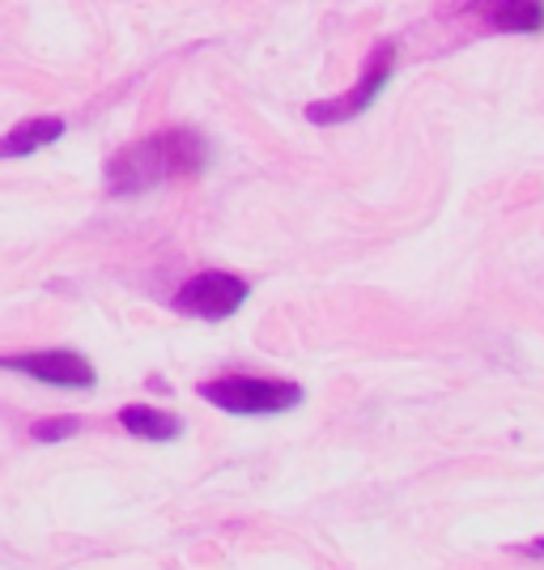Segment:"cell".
I'll list each match as a JSON object with an SVG mask.
<instances>
[{
  "label": "cell",
  "instance_id": "1",
  "mask_svg": "<svg viewBox=\"0 0 544 570\" xmlns=\"http://www.w3.org/2000/svg\"><path fill=\"white\" fill-rule=\"evenodd\" d=\"M209 149L200 141V132L191 128H166L154 137L123 145L119 154H111L107 163V188L116 196H137V191L162 188L175 179H191L205 167Z\"/></svg>",
  "mask_w": 544,
  "mask_h": 570
},
{
  "label": "cell",
  "instance_id": "2",
  "mask_svg": "<svg viewBox=\"0 0 544 570\" xmlns=\"http://www.w3.org/2000/svg\"><path fill=\"white\" fill-rule=\"evenodd\" d=\"M200 396L226 413L243 417H264V413H285L303 404V387L294 380H251V375H221V380L200 383Z\"/></svg>",
  "mask_w": 544,
  "mask_h": 570
},
{
  "label": "cell",
  "instance_id": "3",
  "mask_svg": "<svg viewBox=\"0 0 544 570\" xmlns=\"http://www.w3.org/2000/svg\"><path fill=\"white\" fill-rule=\"evenodd\" d=\"M392 65H396V48H392V43H379V48L366 56V65H362V77H357L354 90L340 98H328V102H310L307 119L310 124H319V128H332V124H349V119L366 116V107H370L375 95L387 86Z\"/></svg>",
  "mask_w": 544,
  "mask_h": 570
},
{
  "label": "cell",
  "instance_id": "4",
  "mask_svg": "<svg viewBox=\"0 0 544 570\" xmlns=\"http://www.w3.org/2000/svg\"><path fill=\"white\" fill-rule=\"evenodd\" d=\"M247 303V282L235 273H196L191 282L179 285L175 294V311L191 315V320H230L238 307Z\"/></svg>",
  "mask_w": 544,
  "mask_h": 570
},
{
  "label": "cell",
  "instance_id": "5",
  "mask_svg": "<svg viewBox=\"0 0 544 570\" xmlns=\"http://www.w3.org/2000/svg\"><path fill=\"white\" fill-rule=\"evenodd\" d=\"M0 371H18L26 380H39L51 383V387H95V366L86 362L81 354L72 350H39V354H13V357H0Z\"/></svg>",
  "mask_w": 544,
  "mask_h": 570
},
{
  "label": "cell",
  "instance_id": "6",
  "mask_svg": "<svg viewBox=\"0 0 544 570\" xmlns=\"http://www.w3.org/2000/svg\"><path fill=\"white\" fill-rule=\"evenodd\" d=\"M60 137H65V119L60 116L22 119L18 128H9V132L0 137V163H9V158H26V154H34V149H43V145L60 141Z\"/></svg>",
  "mask_w": 544,
  "mask_h": 570
},
{
  "label": "cell",
  "instance_id": "7",
  "mask_svg": "<svg viewBox=\"0 0 544 570\" xmlns=\"http://www.w3.org/2000/svg\"><path fill=\"white\" fill-rule=\"evenodd\" d=\"M481 13L494 22V30L532 35L544 26V0H481Z\"/></svg>",
  "mask_w": 544,
  "mask_h": 570
},
{
  "label": "cell",
  "instance_id": "8",
  "mask_svg": "<svg viewBox=\"0 0 544 570\" xmlns=\"http://www.w3.org/2000/svg\"><path fill=\"white\" fill-rule=\"evenodd\" d=\"M119 426L137 439H149V443H170V439H179L184 422L175 413L149 409V404H128V409H119Z\"/></svg>",
  "mask_w": 544,
  "mask_h": 570
},
{
  "label": "cell",
  "instance_id": "9",
  "mask_svg": "<svg viewBox=\"0 0 544 570\" xmlns=\"http://www.w3.org/2000/svg\"><path fill=\"white\" fill-rule=\"evenodd\" d=\"M77 430H81V417H43V422L30 426V439H39V443H60V439H72Z\"/></svg>",
  "mask_w": 544,
  "mask_h": 570
},
{
  "label": "cell",
  "instance_id": "10",
  "mask_svg": "<svg viewBox=\"0 0 544 570\" xmlns=\"http://www.w3.org/2000/svg\"><path fill=\"white\" fill-rule=\"evenodd\" d=\"M532 553H544V541H536V546H532Z\"/></svg>",
  "mask_w": 544,
  "mask_h": 570
}]
</instances>
